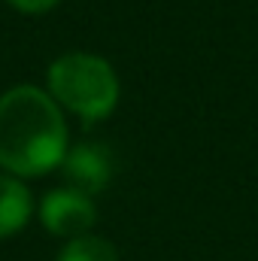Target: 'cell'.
Segmentation results:
<instances>
[{"label":"cell","instance_id":"obj_1","mask_svg":"<svg viewBox=\"0 0 258 261\" xmlns=\"http://www.w3.org/2000/svg\"><path fill=\"white\" fill-rule=\"evenodd\" d=\"M67 122L55 97L37 85H15L0 94V167L18 179L61 167Z\"/></svg>","mask_w":258,"mask_h":261},{"label":"cell","instance_id":"obj_2","mask_svg":"<svg viewBox=\"0 0 258 261\" xmlns=\"http://www.w3.org/2000/svg\"><path fill=\"white\" fill-rule=\"evenodd\" d=\"M55 103L82 119L85 125L104 122L119 103V76L113 64L91 52H67L55 58L46 73Z\"/></svg>","mask_w":258,"mask_h":261},{"label":"cell","instance_id":"obj_3","mask_svg":"<svg viewBox=\"0 0 258 261\" xmlns=\"http://www.w3.org/2000/svg\"><path fill=\"white\" fill-rule=\"evenodd\" d=\"M40 222L46 225L49 234L55 237H82L94 228L97 222V206L91 197L76 192V189H55L40 200Z\"/></svg>","mask_w":258,"mask_h":261},{"label":"cell","instance_id":"obj_4","mask_svg":"<svg viewBox=\"0 0 258 261\" xmlns=\"http://www.w3.org/2000/svg\"><path fill=\"white\" fill-rule=\"evenodd\" d=\"M61 173H64L70 189L91 197L110 186V179H113V158L97 143H79V146L67 149L64 161H61Z\"/></svg>","mask_w":258,"mask_h":261},{"label":"cell","instance_id":"obj_5","mask_svg":"<svg viewBox=\"0 0 258 261\" xmlns=\"http://www.w3.org/2000/svg\"><path fill=\"white\" fill-rule=\"evenodd\" d=\"M34 213V197L28 192V186L12 176V173H0V240L18 234Z\"/></svg>","mask_w":258,"mask_h":261},{"label":"cell","instance_id":"obj_6","mask_svg":"<svg viewBox=\"0 0 258 261\" xmlns=\"http://www.w3.org/2000/svg\"><path fill=\"white\" fill-rule=\"evenodd\" d=\"M55 261H119V252L110 240L94 237V234H82V237L67 240Z\"/></svg>","mask_w":258,"mask_h":261},{"label":"cell","instance_id":"obj_7","mask_svg":"<svg viewBox=\"0 0 258 261\" xmlns=\"http://www.w3.org/2000/svg\"><path fill=\"white\" fill-rule=\"evenodd\" d=\"M12 9H18V12H24V15H43V12H49V9H55L61 0H6Z\"/></svg>","mask_w":258,"mask_h":261}]
</instances>
